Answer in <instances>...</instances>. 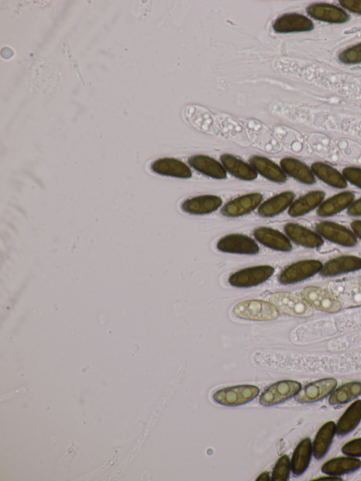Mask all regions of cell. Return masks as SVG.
<instances>
[{
    "instance_id": "9",
    "label": "cell",
    "mask_w": 361,
    "mask_h": 481,
    "mask_svg": "<svg viewBox=\"0 0 361 481\" xmlns=\"http://www.w3.org/2000/svg\"><path fill=\"white\" fill-rule=\"evenodd\" d=\"M217 248L224 253L243 255H255L260 251L258 245L252 238L240 234H232L221 238Z\"/></svg>"
},
{
    "instance_id": "40",
    "label": "cell",
    "mask_w": 361,
    "mask_h": 481,
    "mask_svg": "<svg viewBox=\"0 0 361 481\" xmlns=\"http://www.w3.org/2000/svg\"><path fill=\"white\" fill-rule=\"evenodd\" d=\"M341 480V479L339 477L329 475V476L319 477L315 478V480Z\"/></svg>"
},
{
    "instance_id": "19",
    "label": "cell",
    "mask_w": 361,
    "mask_h": 481,
    "mask_svg": "<svg viewBox=\"0 0 361 481\" xmlns=\"http://www.w3.org/2000/svg\"><path fill=\"white\" fill-rule=\"evenodd\" d=\"M308 14L313 19L332 24H342L349 19L341 9L328 4H314L307 9Z\"/></svg>"
},
{
    "instance_id": "2",
    "label": "cell",
    "mask_w": 361,
    "mask_h": 481,
    "mask_svg": "<svg viewBox=\"0 0 361 481\" xmlns=\"http://www.w3.org/2000/svg\"><path fill=\"white\" fill-rule=\"evenodd\" d=\"M269 300L279 311L295 317H308L312 314V308L303 299L288 292L272 294Z\"/></svg>"
},
{
    "instance_id": "39",
    "label": "cell",
    "mask_w": 361,
    "mask_h": 481,
    "mask_svg": "<svg viewBox=\"0 0 361 481\" xmlns=\"http://www.w3.org/2000/svg\"><path fill=\"white\" fill-rule=\"evenodd\" d=\"M23 393H27V389L25 387H22L21 389L15 390V392L8 393V394L3 396L1 397V399L5 398L7 400V399H11L12 397H14L16 395L21 394Z\"/></svg>"
},
{
    "instance_id": "6",
    "label": "cell",
    "mask_w": 361,
    "mask_h": 481,
    "mask_svg": "<svg viewBox=\"0 0 361 481\" xmlns=\"http://www.w3.org/2000/svg\"><path fill=\"white\" fill-rule=\"evenodd\" d=\"M300 389L301 384L297 381H279L264 391L260 397V402L266 406L277 405L296 396Z\"/></svg>"
},
{
    "instance_id": "3",
    "label": "cell",
    "mask_w": 361,
    "mask_h": 481,
    "mask_svg": "<svg viewBox=\"0 0 361 481\" xmlns=\"http://www.w3.org/2000/svg\"><path fill=\"white\" fill-rule=\"evenodd\" d=\"M274 273V268L270 266L250 267L232 274L229 283L237 288L253 287L266 282Z\"/></svg>"
},
{
    "instance_id": "32",
    "label": "cell",
    "mask_w": 361,
    "mask_h": 481,
    "mask_svg": "<svg viewBox=\"0 0 361 481\" xmlns=\"http://www.w3.org/2000/svg\"><path fill=\"white\" fill-rule=\"evenodd\" d=\"M291 468V461L286 454L281 456L273 469L272 480L286 481L289 479Z\"/></svg>"
},
{
    "instance_id": "33",
    "label": "cell",
    "mask_w": 361,
    "mask_h": 481,
    "mask_svg": "<svg viewBox=\"0 0 361 481\" xmlns=\"http://www.w3.org/2000/svg\"><path fill=\"white\" fill-rule=\"evenodd\" d=\"M339 60L344 64L354 65L361 63V44L342 52Z\"/></svg>"
},
{
    "instance_id": "4",
    "label": "cell",
    "mask_w": 361,
    "mask_h": 481,
    "mask_svg": "<svg viewBox=\"0 0 361 481\" xmlns=\"http://www.w3.org/2000/svg\"><path fill=\"white\" fill-rule=\"evenodd\" d=\"M259 392L256 386L242 385L222 389L215 393L213 399L221 405L236 406L251 401Z\"/></svg>"
},
{
    "instance_id": "31",
    "label": "cell",
    "mask_w": 361,
    "mask_h": 481,
    "mask_svg": "<svg viewBox=\"0 0 361 481\" xmlns=\"http://www.w3.org/2000/svg\"><path fill=\"white\" fill-rule=\"evenodd\" d=\"M360 395H361V382H348L331 392L329 398V403L331 405H341L352 401Z\"/></svg>"
},
{
    "instance_id": "15",
    "label": "cell",
    "mask_w": 361,
    "mask_h": 481,
    "mask_svg": "<svg viewBox=\"0 0 361 481\" xmlns=\"http://www.w3.org/2000/svg\"><path fill=\"white\" fill-rule=\"evenodd\" d=\"M222 204L220 197L214 195H204L185 201L182 210L189 214L201 215L216 211Z\"/></svg>"
},
{
    "instance_id": "10",
    "label": "cell",
    "mask_w": 361,
    "mask_h": 481,
    "mask_svg": "<svg viewBox=\"0 0 361 481\" xmlns=\"http://www.w3.org/2000/svg\"><path fill=\"white\" fill-rule=\"evenodd\" d=\"M337 381L334 378H324L309 383L296 395V400L302 404H308L323 399L335 389Z\"/></svg>"
},
{
    "instance_id": "8",
    "label": "cell",
    "mask_w": 361,
    "mask_h": 481,
    "mask_svg": "<svg viewBox=\"0 0 361 481\" xmlns=\"http://www.w3.org/2000/svg\"><path fill=\"white\" fill-rule=\"evenodd\" d=\"M317 232L328 241L345 247L357 244V237L348 228L330 221L320 222L316 225Z\"/></svg>"
},
{
    "instance_id": "29",
    "label": "cell",
    "mask_w": 361,
    "mask_h": 481,
    "mask_svg": "<svg viewBox=\"0 0 361 481\" xmlns=\"http://www.w3.org/2000/svg\"><path fill=\"white\" fill-rule=\"evenodd\" d=\"M361 421V400L353 402L336 424V434L346 435L352 432Z\"/></svg>"
},
{
    "instance_id": "14",
    "label": "cell",
    "mask_w": 361,
    "mask_h": 481,
    "mask_svg": "<svg viewBox=\"0 0 361 481\" xmlns=\"http://www.w3.org/2000/svg\"><path fill=\"white\" fill-rule=\"evenodd\" d=\"M253 235L257 241L271 249L282 252L292 250L289 239L276 230L261 227L255 229Z\"/></svg>"
},
{
    "instance_id": "21",
    "label": "cell",
    "mask_w": 361,
    "mask_h": 481,
    "mask_svg": "<svg viewBox=\"0 0 361 481\" xmlns=\"http://www.w3.org/2000/svg\"><path fill=\"white\" fill-rule=\"evenodd\" d=\"M295 194L291 192H285L277 194L264 202L258 208V214L262 218L276 216L291 206Z\"/></svg>"
},
{
    "instance_id": "36",
    "label": "cell",
    "mask_w": 361,
    "mask_h": 481,
    "mask_svg": "<svg viewBox=\"0 0 361 481\" xmlns=\"http://www.w3.org/2000/svg\"><path fill=\"white\" fill-rule=\"evenodd\" d=\"M340 4L343 8L361 15V0H342Z\"/></svg>"
},
{
    "instance_id": "30",
    "label": "cell",
    "mask_w": 361,
    "mask_h": 481,
    "mask_svg": "<svg viewBox=\"0 0 361 481\" xmlns=\"http://www.w3.org/2000/svg\"><path fill=\"white\" fill-rule=\"evenodd\" d=\"M311 170L315 176L332 187L345 189L348 186L343 175L329 165L317 162L311 165Z\"/></svg>"
},
{
    "instance_id": "17",
    "label": "cell",
    "mask_w": 361,
    "mask_h": 481,
    "mask_svg": "<svg viewBox=\"0 0 361 481\" xmlns=\"http://www.w3.org/2000/svg\"><path fill=\"white\" fill-rule=\"evenodd\" d=\"M151 170L163 176L189 179L192 177L191 169L184 163L175 158H162L155 161Z\"/></svg>"
},
{
    "instance_id": "25",
    "label": "cell",
    "mask_w": 361,
    "mask_h": 481,
    "mask_svg": "<svg viewBox=\"0 0 361 481\" xmlns=\"http://www.w3.org/2000/svg\"><path fill=\"white\" fill-rule=\"evenodd\" d=\"M312 454V443L310 439L304 438L296 447L291 461V470L294 475H300L307 470Z\"/></svg>"
},
{
    "instance_id": "18",
    "label": "cell",
    "mask_w": 361,
    "mask_h": 481,
    "mask_svg": "<svg viewBox=\"0 0 361 481\" xmlns=\"http://www.w3.org/2000/svg\"><path fill=\"white\" fill-rule=\"evenodd\" d=\"M355 196L352 192L339 193L323 201L318 207L317 214L322 218L333 216L348 208L354 202Z\"/></svg>"
},
{
    "instance_id": "34",
    "label": "cell",
    "mask_w": 361,
    "mask_h": 481,
    "mask_svg": "<svg viewBox=\"0 0 361 481\" xmlns=\"http://www.w3.org/2000/svg\"><path fill=\"white\" fill-rule=\"evenodd\" d=\"M342 175L347 182L361 189V169L348 167L343 170Z\"/></svg>"
},
{
    "instance_id": "27",
    "label": "cell",
    "mask_w": 361,
    "mask_h": 481,
    "mask_svg": "<svg viewBox=\"0 0 361 481\" xmlns=\"http://www.w3.org/2000/svg\"><path fill=\"white\" fill-rule=\"evenodd\" d=\"M361 467V460L353 456H341L331 458L322 466V471L329 475H339L351 473Z\"/></svg>"
},
{
    "instance_id": "23",
    "label": "cell",
    "mask_w": 361,
    "mask_h": 481,
    "mask_svg": "<svg viewBox=\"0 0 361 481\" xmlns=\"http://www.w3.org/2000/svg\"><path fill=\"white\" fill-rule=\"evenodd\" d=\"M250 163L254 170L268 180L276 183H285L286 173L276 163L261 156H253Z\"/></svg>"
},
{
    "instance_id": "26",
    "label": "cell",
    "mask_w": 361,
    "mask_h": 481,
    "mask_svg": "<svg viewBox=\"0 0 361 481\" xmlns=\"http://www.w3.org/2000/svg\"><path fill=\"white\" fill-rule=\"evenodd\" d=\"M280 164L283 171L297 181L308 185L316 182L312 170L298 160L286 158L282 159Z\"/></svg>"
},
{
    "instance_id": "11",
    "label": "cell",
    "mask_w": 361,
    "mask_h": 481,
    "mask_svg": "<svg viewBox=\"0 0 361 481\" xmlns=\"http://www.w3.org/2000/svg\"><path fill=\"white\" fill-rule=\"evenodd\" d=\"M262 199L263 196L259 193L243 195L227 203L221 212L223 215L229 218L243 216L256 209Z\"/></svg>"
},
{
    "instance_id": "37",
    "label": "cell",
    "mask_w": 361,
    "mask_h": 481,
    "mask_svg": "<svg viewBox=\"0 0 361 481\" xmlns=\"http://www.w3.org/2000/svg\"><path fill=\"white\" fill-rule=\"evenodd\" d=\"M348 214L350 216H361V198L354 201L348 208Z\"/></svg>"
},
{
    "instance_id": "22",
    "label": "cell",
    "mask_w": 361,
    "mask_h": 481,
    "mask_svg": "<svg viewBox=\"0 0 361 481\" xmlns=\"http://www.w3.org/2000/svg\"><path fill=\"white\" fill-rule=\"evenodd\" d=\"M325 194L322 191L310 192L291 204L289 215L293 218L301 217L318 208L323 202Z\"/></svg>"
},
{
    "instance_id": "35",
    "label": "cell",
    "mask_w": 361,
    "mask_h": 481,
    "mask_svg": "<svg viewBox=\"0 0 361 481\" xmlns=\"http://www.w3.org/2000/svg\"><path fill=\"white\" fill-rule=\"evenodd\" d=\"M342 452L350 456H361V437L346 442L341 449Z\"/></svg>"
},
{
    "instance_id": "7",
    "label": "cell",
    "mask_w": 361,
    "mask_h": 481,
    "mask_svg": "<svg viewBox=\"0 0 361 481\" xmlns=\"http://www.w3.org/2000/svg\"><path fill=\"white\" fill-rule=\"evenodd\" d=\"M302 298L310 306L326 313H336L341 308L338 299L329 292L310 286L303 289Z\"/></svg>"
},
{
    "instance_id": "24",
    "label": "cell",
    "mask_w": 361,
    "mask_h": 481,
    "mask_svg": "<svg viewBox=\"0 0 361 481\" xmlns=\"http://www.w3.org/2000/svg\"><path fill=\"white\" fill-rule=\"evenodd\" d=\"M336 431V423L333 421L325 423L317 431L312 443L313 455L315 458H322L328 452Z\"/></svg>"
},
{
    "instance_id": "13",
    "label": "cell",
    "mask_w": 361,
    "mask_h": 481,
    "mask_svg": "<svg viewBox=\"0 0 361 481\" xmlns=\"http://www.w3.org/2000/svg\"><path fill=\"white\" fill-rule=\"evenodd\" d=\"M360 269V258L355 256H341L325 263L319 273L323 277H331Z\"/></svg>"
},
{
    "instance_id": "5",
    "label": "cell",
    "mask_w": 361,
    "mask_h": 481,
    "mask_svg": "<svg viewBox=\"0 0 361 481\" xmlns=\"http://www.w3.org/2000/svg\"><path fill=\"white\" fill-rule=\"evenodd\" d=\"M323 264L317 260H303L286 268L280 274L279 280L283 285H293L319 273Z\"/></svg>"
},
{
    "instance_id": "38",
    "label": "cell",
    "mask_w": 361,
    "mask_h": 481,
    "mask_svg": "<svg viewBox=\"0 0 361 481\" xmlns=\"http://www.w3.org/2000/svg\"><path fill=\"white\" fill-rule=\"evenodd\" d=\"M353 232L361 239V220H355L350 225Z\"/></svg>"
},
{
    "instance_id": "28",
    "label": "cell",
    "mask_w": 361,
    "mask_h": 481,
    "mask_svg": "<svg viewBox=\"0 0 361 481\" xmlns=\"http://www.w3.org/2000/svg\"><path fill=\"white\" fill-rule=\"evenodd\" d=\"M221 161L225 170L239 180L253 181L258 177V173L252 166L232 155L222 156Z\"/></svg>"
},
{
    "instance_id": "42",
    "label": "cell",
    "mask_w": 361,
    "mask_h": 481,
    "mask_svg": "<svg viewBox=\"0 0 361 481\" xmlns=\"http://www.w3.org/2000/svg\"><path fill=\"white\" fill-rule=\"evenodd\" d=\"M359 283H360V285L361 286V277H360V280H359Z\"/></svg>"
},
{
    "instance_id": "16",
    "label": "cell",
    "mask_w": 361,
    "mask_h": 481,
    "mask_svg": "<svg viewBox=\"0 0 361 481\" xmlns=\"http://www.w3.org/2000/svg\"><path fill=\"white\" fill-rule=\"evenodd\" d=\"M313 28L314 25L308 18L298 14L284 15L273 25L274 30L280 34L310 32Z\"/></svg>"
},
{
    "instance_id": "1",
    "label": "cell",
    "mask_w": 361,
    "mask_h": 481,
    "mask_svg": "<svg viewBox=\"0 0 361 481\" xmlns=\"http://www.w3.org/2000/svg\"><path fill=\"white\" fill-rule=\"evenodd\" d=\"M234 313L239 318L253 321H269L279 318V310L262 300H246L236 304Z\"/></svg>"
},
{
    "instance_id": "41",
    "label": "cell",
    "mask_w": 361,
    "mask_h": 481,
    "mask_svg": "<svg viewBox=\"0 0 361 481\" xmlns=\"http://www.w3.org/2000/svg\"><path fill=\"white\" fill-rule=\"evenodd\" d=\"M270 480V475L267 472H264L261 473L258 477L256 479V480Z\"/></svg>"
},
{
    "instance_id": "12",
    "label": "cell",
    "mask_w": 361,
    "mask_h": 481,
    "mask_svg": "<svg viewBox=\"0 0 361 481\" xmlns=\"http://www.w3.org/2000/svg\"><path fill=\"white\" fill-rule=\"evenodd\" d=\"M284 231L289 239L298 245L309 249H316L323 245L322 237L300 225L287 223L284 226Z\"/></svg>"
},
{
    "instance_id": "20",
    "label": "cell",
    "mask_w": 361,
    "mask_h": 481,
    "mask_svg": "<svg viewBox=\"0 0 361 481\" xmlns=\"http://www.w3.org/2000/svg\"><path fill=\"white\" fill-rule=\"evenodd\" d=\"M189 163L198 172L216 180L227 177L224 166L213 158L205 156H194L189 159Z\"/></svg>"
}]
</instances>
